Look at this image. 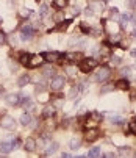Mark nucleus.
Here are the masks:
<instances>
[{
  "label": "nucleus",
  "instance_id": "obj_1",
  "mask_svg": "<svg viewBox=\"0 0 136 158\" xmlns=\"http://www.w3.org/2000/svg\"><path fill=\"white\" fill-rule=\"evenodd\" d=\"M94 68H97V61H95L94 58H88V60H83V61L80 63V69H81V72H85V74H88V72H91Z\"/></svg>",
  "mask_w": 136,
  "mask_h": 158
},
{
  "label": "nucleus",
  "instance_id": "obj_2",
  "mask_svg": "<svg viewBox=\"0 0 136 158\" xmlns=\"http://www.w3.org/2000/svg\"><path fill=\"white\" fill-rule=\"evenodd\" d=\"M0 125H2L5 130H13L16 127V121L13 119L11 116L5 114V116H2V119H0Z\"/></svg>",
  "mask_w": 136,
  "mask_h": 158
},
{
  "label": "nucleus",
  "instance_id": "obj_3",
  "mask_svg": "<svg viewBox=\"0 0 136 158\" xmlns=\"http://www.w3.org/2000/svg\"><path fill=\"white\" fill-rule=\"evenodd\" d=\"M64 83H66L64 77L56 75V77H53V80L50 82V88H52V91H61L63 88H64Z\"/></svg>",
  "mask_w": 136,
  "mask_h": 158
},
{
  "label": "nucleus",
  "instance_id": "obj_4",
  "mask_svg": "<svg viewBox=\"0 0 136 158\" xmlns=\"http://www.w3.org/2000/svg\"><path fill=\"white\" fill-rule=\"evenodd\" d=\"M108 75H109V69L102 66L100 69H97V72H95V75H94V80L95 82H103V80L108 78Z\"/></svg>",
  "mask_w": 136,
  "mask_h": 158
},
{
  "label": "nucleus",
  "instance_id": "obj_5",
  "mask_svg": "<svg viewBox=\"0 0 136 158\" xmlns=\"http://www.w3.org/2000/svg\"><path fill=\"white\" fill-rule=\"evenodd\" d=\"M44 60H47L49 63H59L61 61V53L59 52H45L42 53Z\"/></svg>",
  "mask_w": 136,
  "mask_h": 158
},
{
  "label": "nucleus",
  "instance_id": "obj_6",
  "mask_svg": "<svg viewBox=\"0 0 136 158\" xmlns=\"http://www.w3.org/2000/svg\"><path fill=\"white\" fill-rule=\"evenodd\" d=\"M33 33H35V30H33L31 25H24L22 27V33H21L22 41H28V39L33 36Z\"/></svg>",
  "mask_w": 136,
  "mask_h": 158
},
{
  "label": "nucleus",
  "instance_id": "obj_7",
  "mask_svg": "<svg viewBox=\"0 0 136 158\" xmlns=\"http://www.w3.org/2000/svg\"><path fill=\"white\" fill-rule=\"evenodd\" d=\"M42 60H44V56H42V55H31L27 66H28V68H38V66L42 63Z\"/></svg>",
  "mask_w": 136,
  "mask_h": 158
},
{
  "label": "nucleus",
  "instance_id": "obj_8",
  "mask_svg": "<svg viewBox=\"0 0 136 158\" xmlns=\"http://www.w3.org/2000/svg\"><path fill=\"white\" fill-rule=\"evenodd\" d=\"M99 138V130L97 129H89V130H86V133H85V139L86 141H95Z\"/></svg>",
  "mask_w": 136,
  "mask_h": 158
},
{
  "label": "nucleus",
  "instance_id": "obj_9",
  "mask_svg": "<svg viewBox=\"0 0 136 158\" xmlns=\"http://www.w3.org/2000/svg\"><path fill=\"white\" fill-rule=\"evenodd\" d=\"M24 149L27 150V152H33V150H36V141H35V138H27V139H25Z\"/></svg>",
  "mask_w": 136,
  "mask_h": 158
},
{
  "label": "nucleus",
  "instance_id": "obj_10",
  "mask_svg": "<svg viewBox=\"0 0 136 158\" xmlns=\"http://www.w3.org/2000/svg\"><path fill=\"white\" fill-rule=\"evenodd\" d=\"M66 58H67L69 63H75V61H83V56L80 52H71L66 55Z\"/></svg>",
  "mask_w": 136,
  "mask_h": 158
},
{
  "label": "nucleus",
  "instance_id": "obj_11",
  "mask_svg": "<svg viewBox=\"0 0 136 158\" xmlns=\"http://www.w3.org/2000/svg\"><path fill=\"white\" fill-rule=\"evenodd\" d=\"M13 144L11 143H0V152L2 153H9V152H13Z\"/></svg>",
  "mask_w": 136,
  "mask_h": 158
},
{
  "label": "nucleus",
  "instance_id": "obj_12",
  "mask_svg": "<svg viewBox=\"0 0 136 158\" xmlns=\"http://www.w3.org/2000/svg\"><path fill=\"white\" fill-rule=\"evenodd\" d=\"M56 150H58V143H50L45 147V153H47V155H53Z\"/></svg>",
  "mask_w": 136,
  "mask_h": 158
},
{
  "label": "nucleus",
  "instance_id": "obj_13",
  "mask_svg": "<svg viewBox=\"0 0 136 158\" xmlns=\"http://www.w3.org/2000/svg\"><path fill=\"white\" fill-rule=\"evenodd\" d=\"M116 88L117 89H122V91H125V89H128L130 88V85H128V82L125 78H122V80H119V82H116Z\"/></svg>",
  "mask_w": 136,
  "mask_h": 158
},
{
  "label": "nucleus",
  "instance_id": "obj_14",
  "mask_svg": "<svg viewBox=\"0 0 136 158\" xmlns=\"http://www.w3.org/2000/svg\"><path fill=\"white\" fill-rule=\"evenodd\" d=\"M71 23V21H64V22H59L58 23V27H55V28H52V31H63V30H66L67 28V25Z\"/></svg>",
  "mask_w": 136,
  "mask_h": 158
},
{
  "label": "nucleus",
  "instance_id": "obj_15",
  "mask_svg": "<svg viewBox=\"0 0 136 158\" xmlns=\"http://www.w3.org/2000/svg\"><path fill=\"white\" fill-rule=\"evenodd\" d=\"M6 100H8V103L9 105H17L21 100H19V96L17 94H9L8 97H6Z\"/></svg>",
  "mask_w": 136,
  "mask_h": 158
},
{
  "label": "nucleus",
  "instance_id": "obj_16",
  "mask_svg": "<svg viewBox=\"0 0 136 158\" xmlns=\"http://www.w3.org/2000/svg\"><path fill=\"white\" fill-rule=\"evenodd\" d=\"M88 157L89 158H99L100 157V147H94V149H91L89 153H88Z\"/></svg>",
  "mask_w": 136,
  "mask_h": 158
},
{
  "label": "nucleus",
  "instance_id": "obj_17",
  "mask_svg": "<svg viewBox=\"0 0 136 158\" xmlns=\"http://www.w3.org/2000/svg\"><path fill=\"white\" fill-rule=\"evenodd\" d=\"M28 82H30V77L28 75H22L21 78L17 80V85L21 86V88H24L25 85H28Z\"/></svg>",
  "mask_w": 136,
  "mask_h": 158
},
{
  "label": "nucleus",
  "instance_id": "obj_18",
  "mask_svg": "<svg viewBox=\"0 0 136 158\" xmlns=\"http://www.w3.org/2000/svg\"><path fill=\"white\" fill-rule=\"evenodd\" d=\"M31 122V117H30V114L28 113H24L21 116V124L22 125H28V124Z\"/></svg>",
  "mask_w": 136,
  "mask_h": 158
},
{
  "label": "nucleus",
  "instance_id": "obj_19",
  "mask_svg": "<svg viewBox=\"0 0 136 158\" xmlns=\"http://www.w3.org/2000/svg\"><path fill=\"white\" fill-rule=\"evenodd\" d=\"M55 114V106H45L44 108V117H52Z\"/></svg>",
  "mask_w": 136,
  "mask_h": 158
},
{
  "label": "nucleus",
  "instance_id": "obj_20",
  "mask_svg": "<svg viewBox=\"0 0 136 158\" xmlns=\"http://www.w3.org/2000/svg\"><path fill=\"white\" fill-rule=\"evenodd\" d=\"M69 146H71V149H78V147L81 146V141L78 139V138H74V139L69 143Z\"/></svg>",
  "mask_w": 136,
  "mask_h": 158
},
{
  "label": "nucleus",
  "instance_id": "obj_21",
  "mask_svg": "<svg viewBox=\"0 0 136 158\" xmlns=\"http://www.w3.org/2000/svg\"><path fill=\"white\" fill-rule=\"evenodd\" d=\"M52 5L55 6V8H64L66 5H67V2L66 0H56V2H53Z\"/></svg>",
  "mask_w": 136,
  "mask_h": 158
},
{
  "label": "nucleus",
  "instance_id": "obj_22",
  "mask_svg": "<svg viewBox=\"0 0 136 158\" xmlns=\"http://www.w3.org/2000/svg\"><path fill=\"white\" fill-rule=\"evenodd\" d=\"M30 56H31L30 53H24V55L21 56V63H22V64H28V61H30Z\"/></svg>",
  "mask_w": 136,
  "mask_h": 158
},
{
  "label": "nucleus",
  "instance_id": "obj_23",
  "mask_svg": "<svg viewBox=\"0 0 136 158\" xmlns=\"http://www.w3.org/2000/svg\"><path fill=\"white\" fill-rule=\"evenodd\" d=\"M111 122L113 124H117V125H122V124H124V119H122V117L114 116V117H111Z\"/></svg>",
  "mask_w": 136,
  "mask_h": 158
},
{
  "label": "nucleus",
  "instance_id": "obj_24",
  "mask_svg": "<svg viewBox=\"0 0 136 158\" xmlns=\"http://www.w3.org/2000/svg\"><path fill=\"white\" fill-rule=\"evenodd\" d=\"M53 74H55L53 68H45V69H44V75H45V77H52Z\"/></svg>",
  "mask_w": 136,
  "mask_h": 158
},
{
  "label": "nucleus",
  "instance_id": "obj_25",
  "mask_svg": "<svg viewBox=\"0 0 136 158\" xmlns=\"http://www.w3.org/2000/svg\"><path fill=\"white\" fill-rule=\"evenodd\" d=\"M63 103H64V100L59 99V97H56L55 102H53V105H55V106H63Z\"/></svg>",
  "mask_w": 136,
  "mask_h": 158
},
{
  "label": "nucleus",
  "instance_id": "obj_26",
  "mask_svg": "<svg viewBox=\"0 0 136 158\" xmlns=\"http://www.w3.org/2000/svg\"><path fill=\"white\" fill-rule=\"evenodd\" d=\"M128 130H130L133 135H136V121H133V122L130 124V129H128Z\"/></svg>",
  "mask_w": 136,
  "mask_h": 158
},
{
  "label": "nucleus",
  "instance_id": "obj_27",
  "mask_svg": "<svg viewBox=\"0 0 136 158\" xmlns=\"http://www.w3.org/2000/svg\"><path fill=\"white\" fill-rule=\"evenodd\" d=\"M80 28L83 33H88L89 31V25H86V23H80Z\"/></svg>",
  "mask_w": 136,
  "mask_h": 158
},
{
  "label": "nucleus",
  "instance_id": "obj_28",
  "mask_svg": "<svg viewBox=\"0 0 136 158\" xmlns=\"http://www.w3.org/2000/svg\"><path fill=\"white\" fill-rule=\"evenodd\" d=\"M119 63H121L119 56H111V64H119Z\"/></svg>",
  "mask_w": 136,
  "mask_h": 158
},
{
  "label": "nucleus",
  "instance_id": "obj_29",
  "mask_svg": "<svg viewBox=\"0 0 136 158\" xmlns=\"http://www.w3.org/2000/svg\"><path fill=\"white\" fill-rule=\"evenodd\" d=\"M77 94H78V88H72L71 92H69V96H71V97H75Z\"/></svg>",
  "mask_w": 136,
  "mask_h": 158
},
{
  "label": "nucleus",
  "instance_id": "obj_30",
  "mask_svg": "<svg viewBox=\"0 0 136 158\" xmlns=\"http://www.w3.org/2000/svg\"><path fill=\"white\" fill-rule=\"evenodd\" d=\"M111 89H113V86H111V85H108V86H105V88L102 89L100 92H102V94H107V92H109V91H111Z\"/></svg>",
  "mask_w": 136,
  "mask_h": 158
},
{
  "label": "nucleus",
  "instance_id": "obj_31",
  "mask_svg": "<svg viewBox=\"0 0 136 158\" xmlns=\"http://www.w3.org/2000/svg\"><path fill=\"white\" fill-rule=\"evenodd\" d=\"M41 16H42V17H44V16H47V6H45V5L41 6Z\"/></svg>",
  "mask_w": 136,
  "mask_h": 158
},
{
  "label": "nucleus",
  "instance_id": "obj_32",
  "mask_svg": "<svg viewBox=\"0 0 136 158\" xmlns=\"http://www.w3.org/2000/svg\"><path fill=\"white\" fill-rule=\"evenodd\" d=\"M109 41H111V42H114V44H116V42H119V41H121V38H119V35H114V36H111V39H109Z\"/></svg>",
  "mask_w": 136,
  "mask_h": 158
},
{
  "label": "nucleus",
  "instance_id": "obj_33",
  "mask_svg": "<svg viewBox=\"0 0 136 158\" xmlns=\"http://www.w3.org/2000/svg\"><path fill=\"white\" fill-rule=\"evenodd\" d=\"M66 72H67V74H71V77H74L75 70H74V68H71V66H69V68H66Z\"/></svg>",
  "mask_w": 136,
  "mask_h": 158
},
{
  "label": "nucleus",
  "instance_id": "obj_34",
  "mask_svg": "<svg viewBox=\"0 0 136 158\" xmlns=\"http://www.w3.org/2000/svg\"><path fill=\"white\" fill-rule=\"evenodd\" d=\"M30 13H31L30 9H22V13H21V14H22V16H25V17H28V16H30Z\"/></svg>",
  "mask_w": 136,
  "mask_h": 158
},
{
  "label": "nucleus",
  "instance_id": "obj_35",
  "mask_svg": "<svg viewBox=\"0 0 136 158\" xmlns=\"http://www.w3.org/2000/svg\"><path fill=\"white\" fill-rule=\"evenodd\" d=\"M128 74H130V69H128V68H127V69H124V70H122V75H125V77H127V75H128Z\"/></svg>",
  "mask_w": 136,
  "mask_h": 158
},
{
  "label": "nucleus",
  "instance_id": "obj_36",
  "mask_svg": "<svg viewBox=\"0 0 136 158\" xmlns=\"http://www.w3.org/2000/svg\"><path fill=\"white\" fill-rule=\"evenodd\" d=\"M85 14H86V16H92L94 13H92V9H89V8H88V9L85 11Z\"/></svg>",
  "mask_w": 136,
  "mask_h": 158
},
{
  "label": "nucleus",
  "instance_id": "obj_37",
  "mask_svg": "<svg viewBox=\"0 0 136 158\" xmlns=\"http://www.w3.org/2000/svg\"><path fill=\"white\" fill-rule=\"evenodd\" d=\"M5 42V36H3V33H0V44H3Z\"/></svg>",
  "mask_w": 136,
  "mask_h": 158
},
{
  "label": "nucleus",
  "instance_id": "obj_38",
  "mask_svg": "<svg viewBox=\"0 0 136 158\" xmlns=\"http://www.w3.org/2000/svg\"><path fill=\"white\" fill-rule=\"evenodd\" d=\"M61 19H63L61 14H56V16H55V21H61Z\"/></svg>",
  "mask_w": 136,
  "mask_h": 158
},
{
  "label": "nucleus",
  "instance_id": "obj_39",
  "mask_svg": "<svg viewBox=\"0 0 136 158\" xmlns=\"http://www.w3.org/2000/svg\"><path fill=\"white\" fill-rule=\"evenodd\" d=\"M111 13H113V14H117L119 11H117V8H111Z\"/></svg>",
  "mask_w": 136,
  "mask_h": 158
},
{
  "label": "nucleus",
  "instance_id": "obj_40",
  "mask_svg": "<svg viewBox=\"0 0 136 158\" xmlns=\"http://www.w3.org/2000/svg\"><path fill=\"white\" fill-rule=\"evenodd\" d=\"M61 158H69V155H67V153H63V155H61Z\"/></svg>",
  "mask_w": 136,
  "mask_h": 158
},
{
  "label": "nucleus",
  "instance_id": "obj_41",
  "mask_svg": "<svg viewBox=\"0 0 136 158\" xmlns=\"http://www.w3.org/2000/svg\"><path fill=\"white\" fill-rule=\"evenodd\" d=\"M131 55H133V56H136V49L133 50V52H131Z\"/></svg>",
  "mask_w": 136,
  "mask_h": 158
},
{
  "label": "nucleus",
  "instance_id": "obj_42",
  "mask_svg": "<svg viewBox=\"0 0 136 158\" xmlns=\"http://www.w3.org/2000/svg\"><path fill=\"white\" fill-rule=\"evenodd\" d=\"M74 158H85V157H74Z\"/></svg>",
  "mask_w": 136,
  "mask_h": 158
},
{
  "label": "nucleus",
  "instance_id": "obj_43",
  "mask_svg": "<svg viewBox=\"0 0 136 158\" xmlns=\"http://www.w3.org/2000/svg\"><path fill=\"white\" fill-rule=\"evenodd\" d=\"M0 23H2V19H0Z\"/></svg>",
  "mask_w": 136,
  "mask_h": 158
},
{
  "label": "nucleus",
  "instance_id": "obj_44",
  "mask_svg": "<svg viewBox=\"0 0 136 158\" xmlns=\"http://www.w3.org/2000/svg\"><path fill=\"white\" fill-rule=\"evenodd\" d=\"M0 158H5V157H0Z\"/></svg>",
  "mask_w": 136,
  "mask_h": 158
},
{
  "label": "nucleus",
  "instance_id": "obj_45",
  "mask_svg": "<svg viewBox=\"0 0 136 158\" xmlns=\"http://www.w3.org/2000/svg\"><path fill=\"white\" fill-rule=\"evenodd\" d=\"M135 158H136V155H135Z\"/></svg>",
  "mask_w": 136,
  "mask_h": 158
}]
</instances>
